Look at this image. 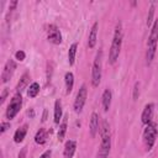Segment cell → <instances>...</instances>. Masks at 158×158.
<instances>
[{"mask_svg":"<svg viewBox=\"0 0 158 158\" xmlns=\"http://www.w3.org/2000/svg\"><path fill=\"white\" fill-rule=\"evenodd\" d=\"M100 146L96 152L95 158H109L110 151H111V131H110V125L106 120H102L101 126H100Z\"/></svg>","mask_w":158,"mask_h":158,"instance_id":"obj_1","label":"cell"},{"mask_svg":"<svg viewBox=\"0 0 158 158\" xmlns=\"http://www.w3.org/2000/svg\"><path fill=\"white\" fill-rule=\"evenodd\" d=\"M122 40H123L122 23L118 21L116 23L114 36H112V41H111V47H110V51H109V63L110 64H114L118 59L121 47H122Z\"/></svg>","mask_w":158,"mask_h":158,"instance_id":"obj_2","label":"cell"},{"mask_svg":"<svg viewBox=\"0 0 158 158\" xmlns=\"http://www.w3.org/2000/svg\"><path fill=\"white\" fill-rule=\"evenodd\" d=\"M157 43H158V19L154 20L151 32L147 41V52H146V63L147 65H151V63L154 59L156 52H157Z\"/></svg>","mask_w":158,"mask_h":158,"instance_id":"obj_3","label":"cell"},{"mask_svg":"<svg viewBox=\"0 0 158 158\" xmlns=\"http://www.w3.org/2000/svg\"><path fill=\"white\" fill-rule=\"evenodd\" d=\"M102 77V49H99L95 54L93 67H91V85L94 88L99 86Z\"/></svg>","mask_w":158,"mask_h":158,"instance_id":"obj_4","label":"cell"},{"mask_svg":"<svg viewBox=\"0 0 158 158\" xmlns=\"http://www.w3.org/2000/svg\"><path fill=\"white\" fill-rule=\"evenodd\" d=\"M157 136H158V126L156 122H151L148 125H146L144 130H143V143H144V147H146V151L149 152L154 143H156V139H157Z\"/></svg>","mask_w":158,"mask_h":158,"instance_id":"obj_5","label":"cell"},{"mask_svg":"<svg viewBox=\"0 0 158 158\" xmlns=\"http://www.w3.org/2000/svg\"><path fill=\"white\" fill-rule=\"evenodd\" d=\"M21 107H22V95H21V93H17L16 91L14 94V96L11 98L7 107H6V112H5L6 118L9 121H11L12 118H15L16 115L20 112Z\"/></svg>","mask_w":158,"mask_h":158,"instance_id":"obj_6","label":"cell"},{"mask_svg":"<svg viewBox=\"0 0 158 158\" xmlns=\"http://www.w3.org/2000/svg\"><path fill=\"white\" fill-rule=\"evenodd\" d=\"M86 98H88V88L85 84H81V86L79 88V90L77 93L74 104H73V109H74L75 114H81L83 107H84L85 101H86Z\"/></svg>","mask_w":158,"mask_h":158,"instance_id":"obj_7","label":"cell"},{"mask_svg":"<svg viewBox=\"0 0 158 158\" xmlns=\"http://www.w3.org/2000/svg\"><path fill=\"white\" fill-rule=\"evenodd\" d=\"M47 40H48V42H51L52 44H56V46L62 43V41H63L62 32L57 25L49 23L47 26Z\"/></svg>","mask_w":158,"mask_h":158,"instance_id":"obj_8","label":"cell"},{"mask_svg":"<svg viewBox=\"0 0 158 158\" xmlns=\"http://www.w3.org/2000/svg\"><path fill=\"white\" fill-rule=\"evenodd\" d=\"M16 67H17V64H16V62H15L14 59H9V60L5 63L4 69H2V73H1V83H2V84L7 83V81L11 79V77H12L14 73H15Z\"/></svg>","mask_w":158,"mask_h":158,"instance_id":"obj_9","label":"cell"},{"mask_svg":"<svg viewBox=\"0 0 158 158\" xmlns=\"http://www.w3.org/2000/svg\"><path fill=\"white\" fill-rule=\"evenodd\" d=\"M153 114H154V104L153 102L146 104L141 114V121L144 126L153 121Z\"/></svg>","mask_w":158,"mask_h":158,"instance_id":"obj_10","label":"cell"},{"mask_svg":"<svg viewBox=\"0 0 158 158\" xmlns=\"http://www.w3.org/2000/svg\"><path fill=\"white\" fill-rule=\"evenodd\" d=\"M100 118H99V115L96 112H93L91 116H90V121H89V133L91 137H95L98 135V132L100 131Z\"/></svg>","mask_w":158,"mask_h":158,"instance_id":"obj_11","label":"cell"},{"mask_svg":"<svg viewBox=\"0 0 158 158\" xmlns=\"http://www.w3.org/2000/svg\"><path fill=\"white\" fill-rule=\"evenodd\" d=\"M77 151V142L74 139H68L64 143V149H63V157L64 158H73L74 153Z\"/></svg>","mask_w":158,"mask_h":158,"instance_id":"obj_12","label":"cell"},{"mask_svg":"<svg viewBox=\"0 0 158 158\" xmlns=\"http://www.w3.org/2000/svg\"><path fill=\"white\" fill-rule=\"evenodd\" d=\"M98 30H99V22H94L89 36H88V47L89 48H94L96 46V41H98Z\"/></svg>","mask_w":158,"mask_h":158,"instance_id":"obj_13","label":"cell"},{"mask_svg":"<svg viewBox=\"0 0 158 158\" xmlns=\"http://www.w3.org/2000/svg\"><path fill=\"white\" fill-rule=\"evenodd\" d=\"M111 101H112V91H111V89L106 88L102 91V95H101V105H102V109H104L105 112L110 110Z\"/></svg>","mask_w":158,"mask_h":158,"instance_id":"obj_14","label":"cell"},{"mask_svg":"<svg viewBox=\"0 0 158 158\" xmlns=\"http://www.w3.org/2000/svg\"><path fill=\"white\" fill-rule=\"evenodd\" d=\"M27 131H28V125L27 123H23L22 126H20L14 133V142L15 143H21L25 139V137L27 135Z\"/></svg>","mask_w":158,"mask_h":158,"instance_id":"obj_15","label":"cell"},{"mask_svg":"<svg viewBox=\"0 0 158 158\" xmlns=\"http://www.w3.org/2000/svg\"><path fill=\"white\" fill-rule=\"evenodd\" d=\"M63 118V109H62V101L57 99L54 101V112H53V121L56 125H59Z\"/></svg>","mask_w":158,"mask_h":158,"instance_id":"obj_16","label":"cell"},{"mask_svg":"<svg viewBox=\"0 0 158 158\" xmlns=\"http://www.w3.org/2000/svg\"><path fill=\"white\" fill-rule=\"evenodd\" d=\"M67 128H68V117L64 116L59 123V128H58V133H57V137H58V141L62 142L65 137V133H67Z\"/></svg>","mask_w":158,"mask_h":158,"instance_id":"obj_17","label":"cell"},{"mask_svg":"<svg viewBox=\"0 0 158 158\" xmlns=\"http://www.w3.org/2000/svg\"><path fill=\"white\" fill-rule=\"evenodd\" d=\"M48 133H49V132H48L46 128L41 127V128L36 132V135H35V142H36L37 144H44V143L47 142Z\"/></svg>","mask_w":158,"mask_h":158,"instance_id":"obj_18","label":"cell"},{"mask_svg":"<svg viewBox=\"0 0 158 158\" xmlns=\"http://www.w3.org/2000/svg\"><path fill=\"white\" fill-rule=\"evenodd\" d=\"M64 83H65V94H70L74 86V74L72 72H67L64 74Z\"/></svg>","mask_w":158,"mask_h":158,"instance_id":"obj_19","label":"cell"},{"mask_svg":"<svg viewBox=\"0 0 158 158\" xmlns=\"http://www.w3.org/2000/svg\"><path fill=\"white\" fill-rule=\"evenodd\" d=\"M28 83H30V73H28V72H25V73L21 75L20 80H19V83H17V85H16V91H17V93H21V91L27 86Z\"/></svg>","mask_w":158,"mask_h":158,"instance_id":"obj_20","label":"cell"},{"mask_svg":"<svg viewBox=\"0 0 158 158\" xmlns=\"http://www.w3.org/2000/svg\"><path fill=\"white\" fill-rule=\"evenodd\" d=\"M77 49H78V43L77 42H74L69 46V49H68V63H69V65H74V63H75Z\"/></svg>","mask_w":158,"mask_h":158,"instance_id":"obj_21","label":"cell"},{"mask_svg":"<svg viewBox=\"0 0 158 158\" xmlns=\"http://www.w3.org/2000/svg\"><path fill=\"white\" fill-rule=\"evenodd\" d=\"M40 90H41L40 84L37 81H33V83L30 84V86L27 89V96L28 98H36L40 94Z\"/></svg>","mask_w":158,"mask_h":158,"instance_id":"obj_22","label":"cell"},{"mask_svg":"<svg viewBox=\"0 0 158 158\" xmlns=\"http://www.w3.org/2000/svg\"><path fill=\"white\" fill-rule=\"evenodd\" d=\"M154 10H156V6H154V2L151 4L149 6V10H148V15H147V21H146V25L147 27H152L153 22H154Z\"/></svg>","mask_w":158,"mask_h":158,"instance_id":"obj_23","label":"cell"},{"mask_svg":"<svg viewBox=\"0 0 158 158\" xmlns=\"http://www.w3.org/2000/svg\"><path fill=\"white\" fill-rule=\"evenodd\" d=\"M139 91H141V83L139 81H136L135 85H133V90H132V99L136 101L139 96Z\"/></svg>","mask_w":158,"mask_h":158,"instance_id":"obj_24","label":"cell"},{"mask_svg":"<svg viewBox=\"0 0 158 158\" xmlns=\"http://www.w3.org/2000/svg\"><path fill=\"white\" fill-rule=\"evenodd\" d=\"M25 58H26V53H25L22 49H19V51L15 52V59H16V60H19V62H23Z\"/></svg>","mask_w":158,"mask_h":158,"instance_id":"obj_25","label":"cell"},{"mask_svg":"<svg viewBox=\"0 0 158 158\" xmlns=\"http://www.w3.org/2000/svg\"><path fill=\"white\" fill-rule=\"evenodd\" d=\"M7 95H9V89H7V88H4V89H2V93H1V95H0V104H4V102H5Z\"/></svg>","mask_w":158,"mask_h":158,"instance_id":"obj_26","label":"cell"},{"mask_svg":"<svg viewBox=\"0 0 158 158\" xmlns=\"http://www.w3.org/2000/svg\"><path fill=\"white\" fill-rule=\"evenodd\" d=\"M10 128V122H6V121H2L1 122V126H0V133H5L7 130Z\"/></svg>","mask_w":158,"mask_h":158,"instance_id":"obj_27","label":"cell"},{"mask_svg":"<svg viewBox=\"0 0 158 158\" xmlns=\"http://www.w3.org/2000/svg\"><path fill=\"white\" fill-rule=\"evenodd\" d=\"M17 158H27V147H23V148L19 152Z\"/></svg>","mask_w":158,"mask_h":158,"instance_id":"obj_28","label":"cell"},{"mask_svg":"<svg viewBox=\"0 0 158 158\" xmlns=\"http://www.w3.org/2000/svg\"><path fill=\"white\" fill-rule=\"evenodd\" d=\"M51 156H52V149H47L40 156V158H51Z\"/></svg>","mask_w":158,"mask_h":158,"instance_id":"obj_29","label":"cell"},{"mask_svg":"<svg viewBox=\"0 0 158 158\" xmlns=\"http://www.w3.org/2000/svg\"><path fill=\"white\" fill-rule=\"evenodd\" d=\"M27 115H28L31 118H33V117H35V111H33V109H30V110L27 111Z\"/></svg>","mask_w":158,"mask_h":158,"instance_id":"obj_30","label":"cell"},{"mask_svg":"<svg viewBox=\"0 0 158 158\" xmlns=\"http://www.w3.org/2000/svg\"><path fill=\"white\" fill-rule=\"evenodd\" d=\"M46 118H47V110H44V112H43V118H42V121H46Z\"/></svg>","mask_w":158,"mask_h":158,"instance_id":"obj_31","label":"cell"}]
</instances>
